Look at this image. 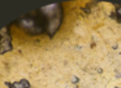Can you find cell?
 <instances>
[{
	"mask_svg": "<svg viewBox=\"0 0 121 88\" xmlns=\"http://www.w3.org/2000/svg\"><path fill=\"white\" fill-rule=\"evenodd\" d=\"M116 16H117V17L121 20V8H118V9L116 10Z\"/></svg>",
	"mask_w": 121,
	"mask_h": 88,
	"instance_id": "1",
	"label": "cell"
}]
</instances>
